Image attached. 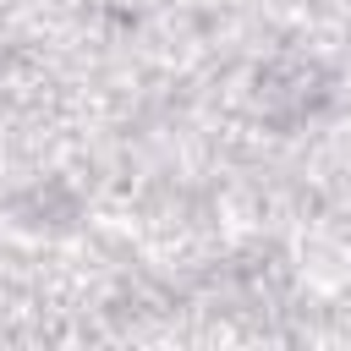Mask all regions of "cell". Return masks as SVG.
<instances>
[{
	"instance_id": "obj_1",
	"label": "cell",
	"mask_w": 351,
	"mask_h": 351,
	"mask_svg": "<svg viewBox=\"0 0 351 351\" xmlns=\"http://www.w3.org/2000/svg\"><path fill=\"white\" fill-rule=\"evenodd\" d=\"M329 99H335V77L313 55H274L252 77V110H258V121H269L280 132L313 121Z\"/></svg>"
}]
</instances>
